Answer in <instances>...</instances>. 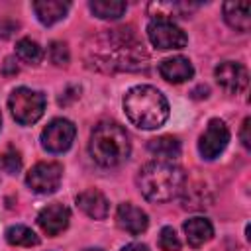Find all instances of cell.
Wrapping results in <instances>:
<instances>
[{"label":"cell","instance_id":"cell-4","mask_svg":"<svg viewBox=\"0 0 251 251\" xmlns=\"http://www.w3.org/2000/svg\"><path fill=\"white\" fill-rule=\"evenodd\" d=\"M88 151L100 167H118L129 157L131 141L116 122H100L90 133Z\"/></svg>","mask_w":251,"mask_h":251},{"label":"cell","instance_id":"cell-13","mask_svg":"<svg viewBox=\"0 0 251 251\" xmlns=\"http://www.w3.org/2000/svg\"><path fill=\"white\" fill-rule=\"evenodd\" d=\"M76 206L92 220H104L108 216V210H110V204H108V198L96 190V188H88V190H82L78 196H76Z\"/></svg>","mask_w":251,"mask_h":251},{"label":"cell","instance_id":"cell-29","mask_svg":"<svg viewBox=\"0 0 251 251\" xmlns=\"http://www.w3.org/2000/svg\"><path fill=\"white\" fill-rule=\"evenodd\" d=\"M122 251H149V247L143 245V243H129V245H126Z\"/></svg>","mask_w":251,"mask_h":251},{"label":"cell","instance_id":"cell-19","mask_svg":"<svg viewBox=\"0 0 251 251\" xmlns=\"http://www.w3.org/2000/svg\"><path fill=\"white\" fill-rule=\"evenodd\" d=\"M149 151L157 157H161V161H173L175 157L180 155V141L173 135H161L149 141Z\"/></svg>","mask_w":251,"mask_h":251},{"label":"cell","instance_id":"cell-7","mask_svg":"<svg viewBox=\"0 0 251 251\" xmlns=\"http://www.w3.org/2000/svg\"><path fill=\"white\" fill-rule=\"evenodd\" d=\"M75 135H76V127H75V124L71 120L55 118L43 127L41 145L49 153H63L73 145Z\"/></svg>","mask_w":251,"mask_h":251},{"label":"cell","instance_id":"cell-20","mask_svg":"<svg viewBox=\"0 0 251 251\" xmlns=\"http://www.w3.org/2000/svg\"><path fill=\"white\" fill-rule=\"evenodd\" d=\"M127 4L122 0H92L90 2V10L94 12V16L102 18V20H118L120 16H124Z\"/></svg>","mask_w":251,"mask_h":251},{"label":"cell","instance_id":"cell-21","mask_svg":"<svg viewBox=\"0 0 251 251\" xmlns=\"http://www.w3.org/2000/svg\"><path fill=\"white\" fill-rule=\"evenodd\" d=\"M6 239H8V243L20 245V247H33L39 243V237L35 235V231L25 226H12L6 231Z\"/></svg>","mask_w":251,"mask_h":251},{"label":"cell","instance_id":"cell-28","mask_svg":"<svg viewBox=\"0 0 251 251\" xmlns=\"http://www.w3.org/2000/svg\"><path fill=\"white\" fill-rule=\"evenodd\" d=\"M16 73H18V65H16V61H14V59H6V61H4V69H2V75L12 76V75H16Z\"/></svg>","mask_w":251,"mask_h":251},{"label":"cell","instance_id":"cell-15","mask_svg":"<svg viewBox=\"0 0 251 251\" xmlns=\"http://www.w3.org/2000/svg\"><path fill=\"white\" fill-rule=\"evenodd\" d=\"M224 20L237 31H249L251 27V4L249 2H226Z\"/></svg>","mask_w":251,"mask_h":251},{"label":"cell","instance_id":"cell-14","mask_svg":"<svg viewBox=\"0 0 251 251\" xmlns=\"http://www.w3.org/2000/svg\"><path fill=\"white\" fill-rule=\"evenodd\" d=\"M159 73L167 82L180 84L194 75V67L186 57H169L159 65Z\"/></svg>","mask_w":251,"mask_h":251},{"label":"cell","instance_id":"cell-17","mask_svg":"<svg viewBox=\"0 0 251 251\" xmlns=\"http://www.w3.org/2000/svg\"><path fill=\"white\" fill-rule=\"evenodd\" d=\"M33 12L37 20L45 25H51L59 20H63L69 12V2L63 0H37L33 2Z\"/></svg>","mask_w":251,"mask_h":251},{"label":"cell","instance_id":"cell-5","mask_svg":"<svg viewBox=\"0 0 251 251\" xmlns=\"http://www.w3.org/2000/svg\"><path fill=\"white\" fill-rule=\"evenodd\" d=\"M8 106H10V112H12V116L18 124L31 126L45 112V96L39 90L20 86L10 94Z\"/></svg>","mask_w":251,"mask_h":251},{"label":"cell","instance_id":"cell-31","mask_svg":"<svg viewBox=\"0 0 251 251\" xmlns=\"http://www.w3.org/2000/svg\"><path fill=\"white\" fill-rule=\"evenodd\" d=\"M0 126H2V114H0Z\"/></svg>","mask_w":251,"mask_h":251},{"label":"cell","instance_id":"cell-8","mask_svg":"<svg viewBox=\"0 0 251 251\" xmlns=\"http://www.w3.org/2000/svg\"><path fill=\"white\" fill-rule=\"evenodd\" d=\"M63 178V167L59 163H37L29 169L25 182L27 186L37 194H51L59 188Z\"/></svg>","mask_w":251,"mask_h":251},{"label":"cell","instance_id":"cell-16","mask_svg":"<svg viewBox=\"0 0 251 251\" xmlns=\"http://www.w3.org/2000/svg\"><path fill=\"white\" fill-rule=\"evenodd\" d=\"M182 227H184L186 241H188V245H192V247H200V245H204V243L210 241L212 235H214V227H212L210 220L200 218V216L186 220Z\"/></svg>","mask_w":251,"mask_h":251},{"label":"cell","instance_id":"cell-27","mask_svg":"<svg viewBox=\"0 0 251 251\" xmlns=\"http://www.w3.org/2000/svg\"><path fill=\"white\" fill-rule=\"evenodd\" d=\"M16 27H18V24H14L10 20H2L0 22V37H10Z\"/></svg>","mask_w":251,"mask_h":251},{"label":"cell","instance_id":"cell-23","mask_svg":"<svg viewBox=\"0 0 251 251\" xmlns=\"http://www.w3.org/2000/svg\"><path fill=\"white\" fill-rule=\"evenodd\" d=\"M49 59H51L53 65L65 67V65L71 61V53H69L67 43H63V41H53V43L49 45Z\"/></svg>","mask_w":251,"mask_h":251},{"label":"cell","instance_id":"cell-26","mask_svg":"<svg viewBox=\"0 0 251 251\" xmlns=\"http://www.w3.org/2000/svg\"><path fill=\"white\" fill-rule=\"evenodd\" d=\"M249 124H251V120L249 118H245L243 120V126H241V143H243V147H251V139H249Z\"/></svg>","mask_w":251,"mask_h":251},{"label":"cell","instance_id":"cell-2","mask_svg":"<svg viewBox=\"0 0 251 251\" xmlns=\"http://www.w3.org/2000/svg\"><path fill=\"white\" fill-rule=\"evenodd\" d=\"M124 112L133 126L141 129H157L169 118V102L155 86L139 84L126 92Z\"/></svg>","mask_w":251,"mask_h":251},{"label":"cell","instance_id":"cell-22","mask_svg":"<svg viewBox=\"0 0 251 251\" xmlns=\"http://www.w3.org/2000/svg\"><path fill=\"white\" fill-rule=\"evenodd\" d=\"M16 55H18V59H22L27 65H37L43 59V49L39 47V43L25 37L16 43Z\"/></svg>","mask_w":251,"mask_h":251},{"label":"cell","instance_id":"cell-9","mask_svg":"<svg viewBox=\"0 0 251 251\" xmlns=\"http://www.w3.org/2000/svg\"><path fill=\"white\" fill-rule=\"evenodd\" d=\"M227 141H229V129H227V126L222 120L214 118V120L208 122V127L200 135L198 151H200V155L204 159L212 161V159H216L227 147Z\"/></svg>","mask_w":251,"mask_h":251},{"label":"cell","instance_id":"cell-12","mask_svg":"<svg viewBox=\"0 0 251 251\" xmlns=\"http://www.w3.org/2000/svg\"><path fill=\"white\" fill-rule=\"evenodd\" d=\"M116 222H118V226H120L124 231H127V233H131V235L143 233V231L147 229V226H149L147 214H145L141 208L133 206L131 202H124V204L118 206Z\"/></svg>","mask_w":251,"mask_h":251},{"label":"cell","instance_id":"cell-1","mask_svg":"<svg viewBox=\"0 0 251 251\" xmlns=\"http://www.w3.org/2000/svg\"><path fill=\"white\" fill-rule=\"evenodd\" d=\"M96 65H104L110 71H139L147 67V53L135 35L126 29H108L90 47Z\"/></svg>","mask_w":251,"mask_h":251},{"label":"cell","instance_id":"cell-25","mask_svg":"<svg viewBox=\"0 0 251 251\" xmlns=\"http://www.w3.org/2000/svg\"><path fill=\"white\" fill-rule=\"evenodd\" d=\"M20 167H22V159H20V155L16 151H6V153L0 155V169L2 171L14 175V173L20 171Z\"/></svg>","mask_w":251,"mask_h":251},{"label":"cell","instance_id":"cell-6","mask_svg":"<svg viewBox=\"0 0 251 251\" xmlns=\"http://www.w3.org/2000/svg\"><path fill=\"white\" fill-rule=\"evenodd\" d=\"M147 35L153 47L169 51V49H182L188 41L186 33L171 20H159L153 18L147 25Z\"/></svg>","mask_w":251,"mask_h":251},{"label":"cell","instance_id":"cell-10","mask_svg":"<svg viewBox=\"0 0 251 251\" xmlns=\"http://www.w3.org/2000/svg\"><path fill=\"white\" fill-rule=\"evenodd\" d=\"M214 76L218 80V84L229 92V94H237L241 92L247 82H249V75H247V69L237 63V61H224L216 67L214 71Z\"/></svg>","mask_w":251,"mask_h":251},{"label":"cell","instance_id":"cell-30","mask_svg":"<svg viewBox=\"0 0 251 251\" xmlns=\"http://www.w3.org/2000/svg\"><path fill=\"white\" fill-rule=\"evenodd\" d=\"M84 251H102V249H84Z\"/></svg>","mask_w":251,"mask_h":251},{"label":"cell","instance_id":"cell-11","mask_svg":"<svg viewBox=\"0 0 251 251\" xmlns=\"http://www.w3.org/2000/svg\"><path fill=\"white\" fill-rule=\"evenodd\" d=\"M69 220H71V210L59 202L45 206L37 216V224L47 235H59L61 231H65Z\"/></svg>","mask_w":251,"mask_h":251},{"label":"cell","instance_id":"cell-3","mask_svg":"<svg viewBox=\"0 0 251 251\" xmlns=\"http://www.w3.org/2000/svg\"><path fill=\"white\" fill-rule=\"evenodd\" d=\"M141 194L151 202H169L184 192L186 176L173 161H151L137 175Z\"/></svg>","mask_w":251,"mask_h":251},{"label":"cell","instance_id":"cell-24","mask_svg":"<svg viewBox=\"0 0 251 251\" xmlns=\"http://www.w3.org/2000/svg\"><path fill=\"white\" fill-rule=\"evenodd\" d=\"M159 247L163 251H178L180 249V239L176 235V231L169 226H165L161 231H159Z\"/></svg>","mask_w":251,"mask_h":251},{"label":"cell","instance_id":"cell-18","mask_svg":"<svg viewBox=\"0 0 251 251\" xmlns=\"http://www.w3.org/2000/svg\"><path fill=\"white\" fill-rule=\"evenodd\" d=\"M198 6L194 4H182V2H153L149 4V12L159 18V20H171L173 22V16H180V18H186L190 14V10H196Z\"/></svg>","mask_w":251,"mask_h":251}]
</instances>
